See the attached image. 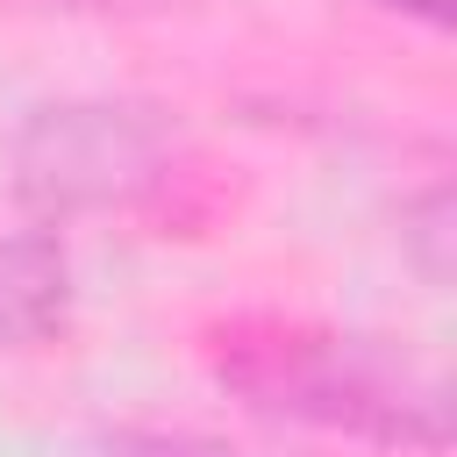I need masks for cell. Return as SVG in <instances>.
Returning <instances> with one entry per match:
<instances>
[{"label":"cell","mask_w":457,"mask_h":457,"mask_svg":"<svg viewBox=\"0 0 457 457\" xmlns=\"http://www.w3.org/2000/svg\"><path fill=\"white\" fill-rule=\"evenodd\" d=\"M221 378L264 414H293L378 443H443V400L428 386H407L400 364H386L350 336H300V328L236 336L221 350Z\"/></svg>","instance_id":"1"},{"label":"cell","mask_w":457,"mask_h":457,"mask_svg":"<svg viewBox=\"0 0 457 457\" xmlns=\"http://www.w3.org/2000/svg\"><path fill=\"white\" fill-rule=\"evenodd\" d=\"M171 171V136L143 107H43L21 136V200L50 221L64 214H100L129 207Z\"/></svg>","instance_id":"2"},{"label":"cell","mask_w":457,"mask_h":457,"mask_svg":"<svg viewBox=\"0 0 457 457\" xmlns=\"http://www.w3.org/2000/svg\"><path fill=\"white\" fill-rule=\"evenodd\" d=\"M64 307H71V264L57 236L43 228L0 236V343H43L50 328H64Z\"/></svg>","instance_id":"3"},{"label":"cell","mask_w":457,"mask_h":457,"mask_svg":"<svg viewBox=\"0 0 457 457\" xmlns=\"http://www.w3.org/2000/svg\"><path fill=\"white\" fill-rule=\"evenodd\" d=\"M79 7H136V0H79Z\"/></svg>","instance_id":"4"}]
</instances>
